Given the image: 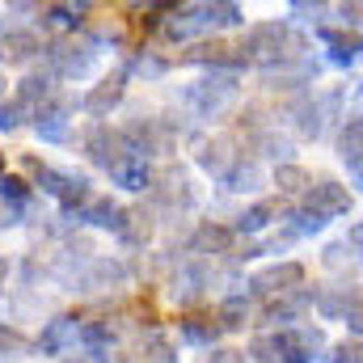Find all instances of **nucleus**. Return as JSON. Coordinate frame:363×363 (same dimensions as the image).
I'll return each mask as SVG.
<instances>
[{
	"instance_id": "23",
	"label": "nucleus",
	"mask_w": 363,
	"mask_h": 363,
	"mask_svg": "<svg viewBox=\"0 0 363 363\" xmlns=\"http://www.w3.org/2000/svg\"><path fill=\"white\" fill-rule=\"evenodd\" d=\"M321 38H325V47H330V64H338V68H355V60H359V38L351 34H342V30H321Z\"/></svg>"
},
{
	"instance_id": "21",
	"label": "nucleus",
	"mask_w": 363,
	"mask_h": 363,
	"mask_svg": "<svg viewBox=\"0 0 363 363\" xmlns=\"http://www.w3.org/2000/svg\"><path fill=\"white\" fill-rule=\"evenodd\" d=\"M279 216V207H274L271 199H262V203H254V207H245L241 216H237V224H233V237L241 233V237H254V233H262V228H271V220Z\"/></svg>"
},
{
	"instance_id": "1",
	"label": "nucleus",
	"mask_w": 363,
	"mask_h": 363,
	"mask_svg": "<svg viewBox=\"0 0 363 363\" xmlns=\"http://www.w3.org/2000/svg\"><path fill=\"white\" fill-rule=\"evenodd\" d=\"M271 347L279 363H317L325 351V334L317 325H287L271 334Z\"/></svg>"
},
{
	"instance_id": "30",
	"label": "nucleus",
	"mask_w": 363,
	"mask_h": 363,
	"mask_svg": "<svg viewBox=\"0 0 363 363\" xmlns=\"http://www.w3.org/2000/svg\"><path fill=\"white\" fill-rule=\"evenodd\" d=\"M321 228H325V220H321L317 211H308V207L287 211V233H291V237H313V233H321Z\"/></svg>"
},
{
	"instance_id": "14",
	"label": "nucleus",
	"mask_w": 363,
	"mask_h": 363,
	"mask_svg": "<svg viewBox=\"0 0 363 363\" xmlns=\"http://www.w3.org/2000/svg\"><path fill=\"white\" fill-rule=\"evenodd\" d=\"M338 157H342V165L351 169V182L359 186V178H363V123H359V114H351V123L342 127V135H338Z\"/></svg>"
},
{
	"instance_id": "32",
	"label": "nucleus",
	"mask_w": 363,
	"mask_h": 363,
	"mask_svg": "<svg viewBox=\"0 0 363 363\" xmlns=\"http://www.w3.org/2000/svg\"><path fill=\"white\" fill-rule=\"evenodd\" d=\"M123 72H127V77H131V72H140V77H148V81H157V77H165V72H169V64L144 51V55H135V60H131V64H127Z\"/></svg>"
},
{
	"instance_id": "15",
	"label": "nucleus",
	"mask_w": 363,
	"mask_h": 363,
	"mask_svg": "<svg viewBox=\"0 0 363 363\" xmlns=\"http://www.w3.org/2000/svg\"><path fill=\"white\" fill-rule=\"evenodd\" d=\"M127 207H118L114 199H93L89 207L81 211V224H93V228H101V233H123L127 228Z\"/></svg>"
},
{
	"instance_id": "39",
	"label": "nucleus",
	"mask_w": 363,
	"mask_h": 363,
	"mask_svg": "<svg viewBox=\"0 0 363 363\" xmlns=\"http://www.w3.org/2000/svg\"><path fill=\"white\" fill-rule=\"evenodd\" d=\"M338 13H342V21H351V30L359 26V4H342Z\"/></svg>"
},
{
	"instance_id": "17",
	"label": "nucleus",
	"mask_w": 363,
	"mask_h": 363,
	"mask_svg": "<svg viewBox=\"0 0 363 363\" xmlns=\"http://www.w3.org/2000/svg\"><path fill=\"white\" fill-rule=\"evenodd\" d=\"M237 161H241V157L233 152V140H224V135H220V140H211V144H203V152H199V165H203L211 178H224Z\"/></svg>"
},
{
	"instance_id": "3",
	"label": "nucleus",
	"mask_w": 363,
	"mask_h": 363,
	"mask_svg": "<svg viewBox=\"0 0 363 363\" xmlns=\"http://www.w3.org/2000/svg\"><path fill=\"white\" fill-rule=\"evenodd\" d=\"M287 47H291L287 26L271 21V26H254V30H250V38H245V47H241V55H245V64H250V60H258V64L274 68V64L287 55Z\"/></svg>"
},
{
	"instance_id": "11",
	"label": "nucleus",
	"mask_w": 363,
	"mask_h": 363,
	"mask_svg": "<svg viewBox=\"0 0 363 363\" xmlns=\"http://www.w3.org/2000/svg\"><path fill=\"white\" fill-rule=\"evenodd\" d=\"M182 60H186V64H211L216 72H233V77H237V68L245 64V55L233 51V47H224V43H199V47H190Z\"/></svg>"
},
{
	"instance_id": "9",
	"label": "nucleus",
	"mask_w": 363,
	"mask_h": 363,
	"mask_svg": "<svg viewBox=\"0 0 363 363\" xmlns=\"http://www.w3.org/2000/svg\"><path fill=\"white\" fill-rule=\"evenodd\" d=\"M308 308H313V291H308V287H296V291L274 296L271 304H267V313H262V321L274 325V330H279V325L287 330V325H291V321H300Z\"/></svg>"
},
{
	"instance_id": "6",
	"label": "nucleus",
	"mask_w": 363,
	"mask_h": 363,
	"mask_svg": "<svg viewBox=\"0 0 363 363\" xmlns=\"http://www.w3.org/2000/svg\"><path fill=\"white\" fill-rule=\"evenodd\" d=\"M47 60H51V68L64 81H85V77H93V68H97V51L93 47H68V43L51 47Z\"/></svg>"
},
{
	"instance_id": "18",
	"label": "nucleus",
	"mask_w": 363,
	"mask_h": 363,
	"mask_svg": "<svg viewBox=\"0 0 363 363\" xmlns=\"http://www.w3.org/2000/svg\"><path fill=\"white\" fill-rule=\"evenodd\" d=\"M38 51H43V43H38L34 30H13V34L0 38V60H9V64H26V60H34Z\"/></svg>"
},
{
	"instance_id": "26",
	"label": "nucleus",
	"mask_w": 363,
	"mask_h": 363,
	"mask_svg": "<svg viewBox=\"0 0 363 363\" xmlns=\"http://www.w3.org/2000/svg\"><path fill=\"white\" fill-rule=\"evenodd\" d=\"M47 101H51V77H26V81L17 85V106H21V110H30V106L43 110Z\"/></svg>"
},
{
	"instance_id": "8",
	"label": "nucleus",
	"mask_w": 363,
	"mask_h": 363,
	"mask_svg": "<svg viewBox=\"0 0 363 363\" xmlns=\"http://www.w3.org/2000/svg\"><path fill=\"white\" fill-rule=\"evenodd\" d=\"M85 152H89L93 165H101V169H114L123 157H131V148L123 144V131H110V127H93L85 135Z\"/></svg>"
},
{
	"instance_id": "16",
	"label": "nucleus",
	"mask_w": 363,
	"mask_h": 363,
	"mask_svg": "<svg viewBox=\"0 0 363 363\" xmlns=\"http://www.w3.org/2000/svg\"><path fill=\"white\" fill-rule=\"evenodd\" d=\"M85 13H89V4H47V9H38L43 30H60V34L81 30L85 26Z\"/></svg>"
},
{
	"instance_id": "2",
	"label": "nucleus",
	"mask_w": 363,
	"mask_h": 363,
	"mask_svg": "<svg viewBox=\"0 0 363 363\" xmlns=\"http://www.w3.org/2000/svg\"><path fill=\"white\" fill-rule=\"evenodd\" d=\"M26 169L34 174V182H38L51 199L64 203V211H77V203L89 199V178H81V174H60V169H51V165H38V161H26Z\"/></svg>"
},
{
	"instance_id": "25",
	"label": "nucleus",
	"mask_w": 363,
	"mask_h": 363,
	"mask_svg": "<svg viewBox=\"0 0 363 363\" xmlns=\"http://www.w3.org/2000/svg\"><path fill=\"white\" fill-rule=\"evenodd\" d=\"M178 334L190 342V347H216L220 325H216L211 317H186V321H178Z\"/></svg>"
},
{
	"instance_id": "5",
	"label": "nucleus",
	"mask_w": 363,
	"mask_h": 363,
	"mask_svg": "<svg viewBox=\"0 0 363 363\" xmlns=\"http://www.w3.org/2000/svg\"><path fill=\"white\" fill-rule=\"evenodd\" d=\"M304 207L317 211V216L330 224V220H338V216H351L355 194H351L347 186H338V182H308V190H304Z\"/></svg>"
},
{
	"instance_id": "42",
	"label": "nucleus",
	"mask_w": 363,
	"mask_h": 363,
	"mask_svg": "<svg viewBox=\"0 0 363 363\" xmlns=\"http://www.w3.org/2000/svg\"><path fill=\"white\" fill-rule=\"evenodd\" d=\"M0 85H4V77H0Z\"/></svg>"
},
{
	"instance_id": "22",
	"label": "nucleus",
	"mask_w": 363,
	"mask_h": 363,
	"mask_svg": "<svg viewBox=\"0 0 363 363\" xmlns=\"http://www.w3.org/2000/svg\"><path fill=\"white\" fill-rule=\"evenodd\" d=\"M313 304L321 308V317L342 321L351 308H359V291H351V296H347V287H342V291H330V287H325V291H313Z\"/></svg>"
},
{
	"instance_id": "19",
	"label": "nucleus",
	"mask_w": 363,
	"mask_h": 363,
	"mask_svg": "<svg viewBox=\"0 0 363 363\" xmlns=\"http://www.w3.org/2000/svg\"><path fill=\"white\" fill-rule=\"evenodd\" d=\"M190 250L194 254H228L233 250V228H224V224H199L194 237H190Z\"/></svg>"
},
{
	"instance_id": "34",
	"label": "nucleus",
	"mask_w": 363,
	"mask_h": 363,
	"mask_svg": "<svg viewBox=\"0 0 363 363\" xmlns=\"http://www.w3.org/2000/svg\"><path fill=\"white\" fill-rule=\"evenodd\" d=\"M321 363H363V359H359V342L351 338V342H342V347H334L330 355H321Z\"/></svg>"
},
{
	"instance_id": "36",
	"label": "nucleus",
	"mask_w": 363,
	"mask_h": 363,
	"mask_svg": "<svg viewBox=\"0 0 363 363\" xmlns=\"http://www.w3.org/2000/svg\"><path fill=\"white\" fill-rule=\"evenodd\" d=\"M9 351H26V338L17 330H0V355H9Z\"/></svg>"
},
{
	"instance_id": "37",
	"label": "nucleus",
	"mask_w": 363,
	"mask_h": 363,
	"mask_svg": "<svg viewBox=\"0 0 363 363\" xmlns=\"http://www.w3.org/2000/svg\"><path fill=\"white\" fill-rule=\"evenodd\" d=\"M207 363H250V355H245V351H228V347H220V351L207 355Z\"/></svg>"
},
{
	"instance_id": "12",
	"label": "nucleus",
	"mask_w": 363,
	"mask_h": 363,
	"mask_svg": "<svg viewBox=\"0 0 363 363\" xmlns=\"http://www.w3.org/2000/svg\"><path fill=\"white\" fill-rule=\"evenodd\" d=\"M68 110H72V101H47V106L34 114V131H38V140H47V144H64V140H68Z\"/></svg>"
},
{
	"instance_id": "38",
	"label": "nucleus",
	"mask_w": 363,
	"mask_h": 363,
	"mask_svg": "<svg viewBox=\"0 0 363 363\" xmlns=\"http://www.w3.org/2000/svg\"><path fill=\"white\" fill-rule=\"evenodd\" d=\"M262 148H267V157H271V161H279V157H287V152H291V144H287V140H274V135L262 140Z\"/></svg>"
},
{
	"instance_id": "28",
	"label": "nucleus",
	"mask_w": 363,
	"mask_h": 363,
	"mask_svg": "<svg viewBox=\"0 0 363 363\" xmlns=\"http://www.w3.org/2000/svg\"><path fill=\"white\" fill-rule=\"evenodd\" d=\"M245 321H250V300H245V296H228V300L220 304V317H216L220 334H224V330H241Z\"/></svg>"
},
{
	"instance_id": "27",
	"label": "nucleus",
	"mask_w": 363,
	"mask_h": 363,
	"mask_svg": "<svg viewBox=\"0 0 363 363\" xmlns=\"http://www.w3.org/2000/svg\"><path fill=\"white\" fill-rule=\"evenodd\" d=\"M203 21H207V30H228V26H241L245 13H241V4L216 0V4H203Z\"/></svg>"
},
{
	"instance_id": "40",
	"label": "nucleus",
	"mask_w": 363,
	"mask_h": 363,
	"mask_svg": "<svg viewBox=\"0 0 363 363\" xmlns=\"http://www.w3.org/2000/svg\"><path fill=\"white\" fill-rule=\"evenodd\" d=\"M0 174H4V157H0Z\"/></svg>"
},
{
	"instance_id": "35",
	"label": "nucleus",
	"mask_w": 363,
	"mask_h": 363,
	"mask_svg": "<svg viewBox=\"0 0 363 363\" xmlns=\"http://www.w3.org/2000/svg\"><path fill=\"white\" fill-rule=\"evenodd\" d=\"M21 127V106L17 101H0V131H17Z\"/></svg>"
},
{
	"instance_id": "31",
	"label": "nucleus",
	"mask_w": 363,
	"mask_h": 363,
	"mask_svg": "<svg viewBox=\"0 0 363 363\" xmlns=\"http://www.w3.org/2000/svg\"><path fill=\"white\" fill-rule=\"evenodd\" d=\"M0 199L9 207H26L30 203V182L17 178V174H0Z\"/></svg>"
},
{
	"instance_id": "20",
	"label": "nucleus",
	"mask_w": 363,
	"mask_h": 363,
	"mask_svg": "<svg viewBox=\"0 0 363 363\" xmlns=\"http://www.w3.org/2000/svg\"><path fill=\"white\" fill-rule=\"evenodd\" d=\"M110 178H114V186H123V190H144V186L152 182V169H148L144 157H123V161L110 169Z\"/></svg>"
},
{
	"instance_id": "13",
	"label": "nucleus",
	"mask_w": 363,
	"mask_h": 363,
	"mask_svg": "<svg viewBox=\"0 0 363 363\" xmlns=\"http://www.w3.org/2000/svg\"><path fill=\"white\" fill-rule=\"evenodd\" d=\"M77 334H81V321L77 317H55L38 334V351L43 355H64L68 347H77Z\"/></svg>"
},
{
	"instance_id": "33",
	"label": "nucleus",
	"mask_w": 363,
	"mask_h": 363,
	"mask_svg": "<svg viewBox=\"0 0 363 363\" xmlns=\"http://www.w3.org/2000/svg\"><path fill=\"white\" fill-rule=\"evenodd\" d=\"M274 182H279V190H283V194H300V190H308V174H304L300 165H283Z\"/></svg>"
},
{
	"instance_id": "41",
	"label": "nucleus",
	"mask_w": 363,
	"mask_h": 363,
	"mask_svg": "<svg viewBox=\"0 0 363 363\" xmlns=\"http://www.w3.org/2000/svg\"><path fill=\"white\" fill-rule=\"evenodd\" d=\"M0 30H4V17H0Z\"/></svg>"
},
{
	"instance_id": "10",
	"label": "nucleus",
	"mask_w": 363,
	"mask_h": 363,
	"mask_svg": "<svg viewBox=\"0 0 363 363\" xmlns=\"http://www.w3.org/2000/svg\"><path fill=\"white\" fill-rule=\"evenodd\" d=\"M123 93H127V72L118 68V72H114V77H106V81H101L97 89L85 93L81 110H85V114H93V118H106V114H110V110H114V106L123 101Z\"/></svg>"
},
{
	"instance_id": "24",
	"label": "nucleus",
	"mask_w": 363,
	"mask_h": 363,
	"mask_svg": "<svg viewBox=\"0 0 363 363\" xmlns=\"http://www.w3.org/2000/svg\"><path fill=\"white\" fill-rule=\"evenodd\" d=\"M203 287H207V274L199 271V267H182L174 274V287H169V296L178 300V304H194L199 296H203Z\"/></svg>"
},
{
	"instance_id": "7",
	"label": "nucleus",
	"mask_w": 363,
	"mask_h": 363,
	"mask_svg": "<svg viewBox=\"0 0 363 363\" xmlns=\"http://www.w3.org/2000/svg\"><path fill=\"white\" fill-rule=\"evenodd\" d=\"M296 287H304V267L300 262H274V267L250 279V291H258V296H283V291H296Z\"/></svg>"
},
{
	"instance_id": "4",
	"label": "nucleus",
	"mask_w": 363,
	"mask_h": 363,
	"mask_svg": "<svg viewBox=\"0 0 363 363\" xmlns=\"http://www.w3.org/2000/svg\"><path fill=\"white\" fill-rule=\"evenodd\" d=\"M233 97H237V77H233V72H211V77H203V81H194V85L186 89V101H190L199 114H216V110H224Z\"/></svg>"
},
{
	"instance_id": "29",
	"label": "nucleus",
	"mask_w": 363,
	"mask_h": 363,
	"mask_svg": "<svg viewBox=\"0 0 363 363\" xmlns=\"http://www.w3.org/2000/svg\"><path fill=\"white\" fill-rule=\"evenodd\" d=\"M220 182H224L228 190H254V186L262 182V169H258L254 161H237V165H233V169H228Z\"/></svg>"
}]
</instances>
